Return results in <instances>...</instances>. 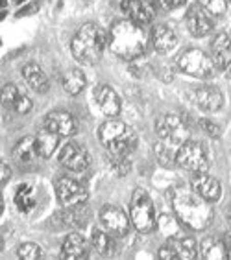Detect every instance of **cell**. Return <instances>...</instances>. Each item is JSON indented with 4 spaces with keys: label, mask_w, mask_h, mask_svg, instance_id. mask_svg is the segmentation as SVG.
Here are the masks:
<instances>
[{
    "label": "cell",
    "mask_w": 231,
    "mask_h": 260,
    "mask_svg": "<svg viewBox=\"0 0 231 260\" xmlns=\"http://www.w3.org/2000/svg\"><path fill=\"white\" fill-rule=\"evenodd\" d=\"M172 207L178 220L192 231H201L213 221V207L194 190L176 188L172 192Z\"/></svg>",
    "instance_id": "1"
},
{
    "label": "cell",
    "mask_w": 231,
    "mask_h": 260,
    "mask_svg": "<svg viewBox=\"0 0 231 260\" xmlns=\"http://www.w3.org/2000/svg\"><path fill=\"white\" fill-rule=\"evenodd\" d=\"M148 45V35L142 30V24L124 19L113 24L109 34V48L121 59L131 61L141 57Z\"/></svg>",
    "instance_id": "2"
},
{
    "label": "cell",
    "mask_w": 231,
    "mask_h": 260,
    "mask_svg": "<svg viewBox=\"0 0 231 260\" xmlns=\"http://www.w3.org/2000/svg\"><path fill=\"white\" fill-rule=\"evenodd\" d=\"M72 55L81 65L98 63L104 52V35L96 24H83L72 39Z\"/></svg>",
    "instance_id": "3"
},
{
    "label": "cell",
    "mask_w": 231,
    "mask_h": 260,
    "mask_svg": "<svg viewBox=\"0 0 231 260\" xmlns=\"http://www.w3.org/2000/svg\"><path fill=\"white\" fill-rule=\"evenodd\" d=\"M102 146L115 155H130L137 146V135L130 125L121 120H107L98 131Z\"/></svg>",
    "instance_id": "4"
},
{
    "label": "cell",
    "mask_w": 231,
    "mask_h": 260,
    "mask_svg": "<svg viewBox=\"0 0 231 260\" xmlns=\"http://www.w3.org/2000/svg\"><path fill=\"white\" fill-rule=\"evenodd\" d=\"M130 218L139 233H150L156 229L157 220L154 214V205H152V200L145 190H135V194L131 198Z\"/></svg>",
    "instance_id": "5"
},
{
    "label": "cell",
    "mask_w": 231,
    "mask_h": 260,
    "mask_svg": "<svg viewBox=\"0 0 231 260\" xmlns=\"http://www.w3.org/2000/svg\"><path fill=\"white\" fill-rule=\"evenodd\" d=\"M156 133L165 144L180 148L189 139V125L180 115H163L156 122Z\"/></svg>",
    "instance_id": "6"
},
{
    "label": "cell",
    "mask_w": 231,
    "mask_h": 260,
    "mask_svg": "<svg viewBox=\"0 0 231 260\" xmlns=\"http://www.w3.org/2000/svg\"><path fill=\"white\" fill-rule=\"evenodd\" d=\"M180 69L194 78H211L215 72V61L211 55H207L200 48H189L180 55L178 59Z\"/></svg>",
    "instance_id": "7"
},
{
    "label": "cell",
    "mask_w": 231,
    "mask_h": 260,
    "mask_svg": "<svg viewBox=\"0 0 231 260\" xmlns=\"http://www.w3.org/2000/svg\"><path fill=\"white\" fill-rule=\"evenodd\" d=\"M176 165L185 168L189 172L200 174L209 168V159H207V151L200 142H191L187 140L178 148L176 151Z\"/></svg>",
    "instance_id": "8"
},
{
    "label": "cell",
    "mask_w": 231,
    "mask_h": 260,
    "mask_svg": "<svg viewBox=\"0 0 231 260\" xmlns=\"http://www.w3.org/2000/svg\"><path fill=\"white\" fill-rule=\"evenodd\" d=\"M55 192H57L60 203L65 207V209L81 205V203H85L87 198H89V192H87L85 185H81L80 181L71 179V177H63V179L57 181Z\"/></svg>",
    "instance_id": "9"
},
{
    "label": "cell",
    "mask_w": 231,
    "mask_h": 260,
    "mask_svg": "<svg viewBox=\"0 0 231 260\" xmlns=\"http://www.w3.org/2000/svg\"><path fill=\"white\" fill-rule=\"evenodd\" d=\"M100 223L111 235L122 236L130 231L131 218L126 216V212L117 205H106L100 210Z\"/></svg>",
    "instance_id": "10"
},
{
    "label": "cell",
    "mask_w": 231,
    "mask_h": 260,
    "mask_svg": "<svg viewBox=\"0 0 231 260\" xmlns=\"http://www.w3.org/2000/svg\"><path fill=\"white\" fill-rule=\"evenodd\" d=\"M187 28L191 31V35L194 37H206L213 31V26H215V20H213L211 13L201 8L200 4H194L187 10Z\"/></svg>",
    "instance_id": "11"
},
{
    "label": "cell",
    "mask_w": 231,
    "mask_h": 260,
    "mask_svg": "<svg viewBox=\"0 0 231 260\" xmlns=\"http://www.w3.org/2000/svg\"><path fill=\"white\" fill-rule=\"evenodd\" d=\"M60 162L72 172H83L89 166V153L83 146L67 142L60 151Z\"/></svg>",
    "instance_id": "12"
},
{
    "label": "cell",
    "mask_w": 231,
    "mask_h": 260,
    "mask_svg": "<svg viewBox=\"0 0 231 260\" xmlns=\"http://www.w3.org/2000/svg\"><path fill=\"white\" fill-rule=\"evenodd\" d=\"M122 10L137 24H148L156 17V0H122Z\"/></svg>",
    "instance_id": "13"
},
{
    "label": "cell",
    "mask_w": 231,
    "mask_h": 260,
    "mask_svg": "<svg viewBox=\"0 0 231 260\" xmlns=\"http://www.w3.org/2000/svg\"><path fill=\"white\" fill-rule=\"evenodd\" d=\"M191 188L198 196H201L206 201H209V203H216V201L220 200V196H222L220 183H218L215 177L207 175L206 172H200V174H196L194 177H192Z\"/></svg>",
    "instance_id": "14"
},
{
    "label": "cell",
    "mask_w": 231,
    "mask_h": 260,
    "mask_svg": "<svg viewBox=\"0 0 231 260\" xmlns=\"http://www.w3.org/2000/svg\"><path fill=\"white\" fill-rule=\"evenodd\" d=\"M45 127L57 133L60 137H72L76 133V120L74 116L67 111H52L45 118Z\"/></svg>",
    "instance_id": "15"
},
{
    "label": "cell",
    "mask_w": 231,
    "mask_h": 260,
    "mask_svg": "<svg viewBox=\"0 0 231 260\" xmlns=\"http://www.w3.org/2000/svg\"><path fill=\"white\" fill-rule=\"evenodd\" d=\"M95 100L100 107V111L106 116H117L121 113V98L115 92V89L109 85H100L95 89Z\"/></svg>",
    "instance_id": "16"
},
{
    "label": "cell",
    "mask_w": 231,
    "mask_h": 260,
    "mask_svg": "<svg viewBox=\"0 0 231 260\" xmlns=\"http://www.w3.org/2000/svg\"><path fill=\"white\" fill-rule=\"evenodd\" d=\"M211 57L215 65L222 70L231 67V37L227 34H218L211 43Z\"/></svg>",
    "instance_id": "17"
},
{
    "label": "cell",
    "mask_w": 231,
    "mask_h": 260,
    "mask_svg": "<svg viewBox=\"0 0 231 260\" xmlns=\"http://www.w3.org/2000/svg\"><path fill=\"white\" fill-rule=\"evenodd\" d=\"M194 104L200 107V109L207 111V113H213V111H218L224 104V96L216 87H198L194 90Z\"/></svg>",
    "instance_id": "18"
},
{
    "label": "cell",
    "mask_w": 231,
    "mask_h": 260,
    "mask_svg": "<svg viewBox=\"0 0 231 260\" xmlns=\"http://www.w3.org/2000/svg\"><path fill=\"white\" fill-rule=\"evenodd\" d=\"M176 45H178V35L170 26L159 24L154 28V31H152V46L156 48V52L168 54V52H172L176 48Z\"/></svg>",
    "instance_id": "19"
},
{
    "label": "cell",
    "mask_w": 231,
    "mask_h": 260,
    "mask_svg": "<svg viewBox=\"0 0 231 260\" xmlns=\"http://www.w3.org/2000/svg\"><path fill=\"white\" fill-rule=\"evenodd\" d=\"M61 251H63V256L69 260L87 258L89 256V242L81 235H78V233H72V235H69L63 240Z\"/></svg>",
    "instance_id": "20"
},
{
    "label": "cell",
    "mask_w": 231,
    "mask_h": 260,
    "mask_svg": "<svg viewBox=\"0 0 231 260\" xmlns=\"http://www.w3.org/2000/svg\"><path fill=\"white\" fill-rule=\"evenodd\" d=\"M91 245L95 247L96 253H100V255H104V256L113 255L117 251L115 238H113L109 231H106V229L93 231V235H91Z\"/></svg>",
    "instance_id": "21"
},
{
    "label": "cell",
    "mask_w": 231,
    "mask_h": 260,
    "mask_svg": "<svg viewBox=\"0 0 231 260\" xmlns=\"http://www.w3.org/2000/svg\"><path fill=\"white\" fill-rule=\"evenodd\" d=\"M24 80L30 83V87L37 92H46L48 90V78H46L45 70L41 69L37 63H28L22 69Z\"/></svg>",
    "instance_id": "22"
},
{
    "label": "cell",
    "mask_w": 231,
    "mask_h": 260,
    "mask_svg": "<svg viewBox=\"0 0 231 260\" xmlns=\"http://www.w3.org/2000/svg\"><path fill=\"white\" fill-rule=\"evenodd\" d=\"M200 253L206 260H226L227 249H226V242L218 240V238H204L200 244Z\"/></svg>",
    "instance_id": "23"
},
{
    "label": "cell",
    "mask_w": 231,
    "mask_h": 260,
    "mask_svg": "<svg viewBox=\"0 0 231 260\" xmlns=\"http://www.w3.org/2000/svg\"><path fill=\"white\" fill-rule=\"evenodd\" d=\"M36 142H37L39 157L48 159V157H52V153L55 151L57 144H60V135L54 133V131H50L48 127H45V129H41L39 133H37Z\"/></svg>",
    "instance_id": "24"
},
{
    "label": "cell",
    "mask_w": 231,
    "mask_h": 260,
    "mask_svg": "<svg viewBox=\"0 0 231 260\" xmlns=\"http://www.w3.org/2000/svg\"><path fill=\"white\" fill-rule=\"evenodd\" d=\"M13 155H15V159L19 162H32V160L39 155L36 137H24V139H20L15 144V148H13Z\"/></svg>",
    "instance_id": "25"
},
{
    "label": "cell",
    "mask_w": 231,
    "mask_h": 260,
    "mask_svg": "<svg viewBox=\"0 0 231 260\" xmlns=\"http://www.w3.org/2000/svg\"><path fill=\"white\" fill-rule=\"evenodd\" d=\"M168 244L174 247L180 260H192L198 256V245L192 238L178 236V238H168Z\"/></svg>",
    "instance_id": "26"
},
{
    "label": "cell",
    "mask_w": 231,
    "mask_h": 260,
    "mask_svg": "<svg viewBox=\"0 0 231 260\" xmlns=\"http://www.w3.org/2000/svg\"><path fill=\"white\" fill-rule=\"evenodd\" d=\"M85 87V74L80 69H71L69 72H65L63 76V89L65 92H69L71 96L80 94Z\"/></svg>",
    "instance_id": "27"
},
{
    "label": "cell",
    "mask_w": 231,
    "mask_h": 260,
    "mask_svg": "<svg viewBox=\"0 0 231 260\" xmlns=\"http://www.w3.org/2000/svg\"><path fill=\"white\" fill-rule=\"evenodd\" d=\"M13 201H15L17 209H19L20 212H30V210L36 207V194H34V188H32L30 185H26V183L19 185L15 190Z\"/></svg>",
    "instance_id": "28"
},
{
    "label": "cell",
    "mask_w": 231,
    "mask_h": 260,
    "mask_svg": "<svg viewBox=\"0 0 231 260\" xmlns=\"http://www.w3.org/2000/svg\"><path fill=\"white\" fill-rule=\"evenodd\" d=\"M89 218H91V212L85 207V203L76 205V207H69V209H67L65 220H67V223L72 227H78V229L81 227V229H83V227L87 225Z\"/></svg>",
    "instance_id": "29"
},
{
    "label": "cell",
    "mask_w": 231,
    "mask_h": 260,
    "mask_svg": "<svg viewBox=\"0 0 231 260\" xmlns=\"http://www.w3.org/2000/svg\"><path fill=\"white\" fill-rule=\"evenodd\" d=\"M157 229L166 238H178L181 233V221L170 214H161L157 218Z\"/></svg>",
    "instance_id": "30"
},
{
    "label": "cell",
    "mask_w": 231,
    "mask_h": 260,
    "mask_svg": "<svg viewBox=\"0 0 231 260\" xmlns=\"http://www.w3.org/2000/svg\"><path fill=\"white\" fill-rule=\"evenodd\" d=\"M111 172L119 177H124L131 172V160L128 159V155H115L111 157Z\"/></svg>",
    "instance_id": "31"
},
{
    "label": "cell",
    "mask_w": 231,
    "mask_h": 260,
    "mask_svg": "<svg viewBox=\"0 0 231 260\" xmlns=\"http://www.w3.org/2000/svg\"><path fill=\"white\" fill-rule=\"evenodd\" d=\"M170 148H172V146L165 144V142H163V144H159V146H156V157L163 166L176 165V153H174Z\"/></svg>",
    "instance_id": "32"
},
{
    "label": "cell",
    "mask_w": 231,
    "mask_h": 260,
    "mask_svg": "<svg viewBox=\"0 0 231 260\" xmlns=\"http://www.w3.org/2000/svg\"><path fill=\"white\" fill-rule=\"evenodd\" d=\"M17 255H19V258L24 260H37L41 258V247L37 244L26 242V244H20L17 247Z\"/></svg>",
    "instance_id": "33"
},
{
    "label": "cell",
    "mask_w": 231,
    "mask_h": 260,
    "mask_svg": "<svg viewBox=\"0 0 231 260\" xmlns=\"http://www.w3.org/2000/svg\"><path fill=\"white\" fill-rule=\"evenodd\" d=\"M198 4H200L201 8H206L211 15H224L227 10L226 0H198Z\"/></svg>",
    "instance_id": "34"
},
{
    "label": "cell",
    "mask_w": 231,
    "mask_h": 260,
    "mask_svg": "<svg viewBox=\"0 0 231 260\" xmlns=\"http://www.w3.org/2000/svg\"><path fill=\"white\" fill-rule=\"evenodd\" d=\"M11 107H13V109H15L17 113H19V115H26V113H30V111H32L34 104H32V100L24 94V92H20L19 98H17L15 104L11 105Z\"/></svg>",
    "instance_id": "35"
},
{
    "label": "cell",
    "mask_w": 231,
    "mask_h": 260,
    "mask_svg": "<svg viewBox=\"0 0 231 260\" xmlns=\"http://www.w3.org/2000/svg\"><path fill=\"white\" fill-rule=\"evenodd\" d=\"M19 94H20V90L17 89L15 85H4V89H2V102H4L6 105H13L15 104V100L19 98Z\"/></svg>",
    "instance_id": "36"
},
{
    "label": "cell",
    "mask_w": 231,
    "mask_h": 260,
    "mask_svg": "<svg viewBox=\"0 0 231 260\" xmlns=\"http://www.w3.org/2000/svg\"><path fill=\"white\" fill-rule=\"evenodd\" d=\"M200 127L204 131H206L207 135H211V137H220V127L215 124V122L211 120H201L200 122Z\"/></svg>",
    "instance_id": "37"
},
{
    "label": "cell",
    "mask_w": 231,
    "mask_h": 260,
    "mask_svg": "<svg viewBox=\"0 0 231 260\" xmlns=\"http://www.w3.org/2000/svg\"><path fill=\"white\" fill-rule=\"evenodd\" d=\"M159 258L161 260H180V258H178V253L174 251V247H172L170 244H166V245H163V247H161Z\"/></svg>",
    "instance_id": "38"
},
{
    "label": "cell",
    "mask_w": 231,
    "mask_h": 260,
    "mask_svg": "<svg viewBox=\"0 0 231 260\" xmlns=\"http://www.w3.org/2000/svg\"><path fill=\"white\" fill-rule=\"evenodd\" d=\"M165 10H176V8H180V6L185 4V0H157Z\"/></svg>",
    "instance_id": "39"
},
{
    "label": "cell",
    "mask_w": 231,
    "mask_h": 260,
    "mask_svg": "<svg viewBox=\"0 0 231 260\" xmlns=\"http://www.w3.org/2000/svg\"><path fill=\"white\" fill-rule=\"evenodd\" d=\"M0 170H2V177H0V181H2V186H6V183H8V181H10V177H11V170H10V166L6 165V162H2Z\"/></svg>",
    "instance_id": "40"
},
{
    "label": "cell",
    "mask_w": 231,
    "mask_h": 260,
    "mask_svg": "<svg viewBox=\"0 0 231 260\" xmlns=\"http://www.w3.org/2000/svg\"><path fill=\"white\" fill-rule=\"evenodd\" d=\"M224 242H226V249H227V256H229V258H231V236H227V238H226V240H224Z\"/></svg>",
    "instance_id": "41"
},
{
    "label": "cell",
    "mask_w": 231,
    "mask_h": 260,
    "mask_svg": "<svg viewBox=\"0 0 231 260\" xmlns=\"http://www.w3.org/2000/svg\"><path fill=\"white\" fill-rule=\"evenodd\" d=\"M2 17H6V0H2Z\"/></svg>",
    "instance_id": "42"
},
{
    "label": "cell",
    "mask_w": 231,
    "mask_h": 260,
    "mask_svg": "<svg viewBox=\"0 0 231 260\" xmlns=\"http://www.w3.org/2000/svg\"><path fill=\"white\" fill-rule=\"evenodd\" d=\"M227 72H229V74H231V67H229V70H227Z\"/></svg>",
    "instance_id": "43"
},
{
    "label": "cell",
    "mask_w": 231,
    "mask_h": 260,
    "mask_svg": "<svg viewBox=\"0 0 231 260\" xmlns=\"http://www.w3.org/2000/svg\"><path fill=\"white\" fill-rule=\"evenodd\" d=\"M229 220H231V214H229Z\"/></svg>",
    "instance_id": "44"
}]
</instances>
